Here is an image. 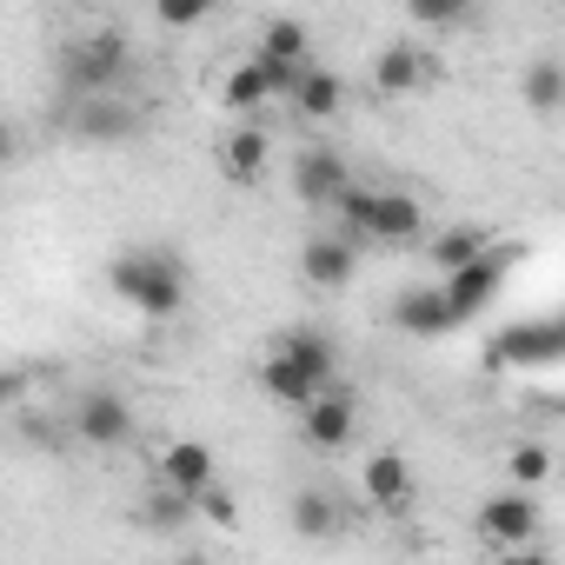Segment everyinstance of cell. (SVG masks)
<instances>
[{
	"instance_id": "ac0fdd59",
	"label": "cell",
	"mask_w": 565,
	"mask_h": 565,
	"mask_svg": "<svg viewBox=\"0 0 565 565\" xmlns=\"http://www.w3.org/2000/svg\"><path fill=\"white\" fill-rule=\"evenodd\" d=\"M366 239H386V246L419 239V200H413V193H373V226H366Z\"/></svg>"
},
{
	"instance_id": "4dcf8cb0",
	"label": "cell",
	"mask_w": 565,
	"mask_h": 565,
	"mask_svg": "<svg viewBox=\"0 0 565 565\" xmlns=\"http://www.w3.org/2000/svg\"><path fill=\"white\" fill-rule=\"evenodd\" d=\"M21 393V373H0V399H14Z\"/></svg>"
},
{
	"instance_id": "5bb4252c",
	"label": "cell",
	"mask_w": 565,
	"mask_h": 565,
	"mask_svg": "<svg viewBox=\"0 0 565 565\" xmlns=\"http://www.w3.org/2000/svg\"><path fill=\"white\" fill-rule=\"evenodd\" d=\"M393 327H399V333H413V340H439V333H452V313H446L439 287H413V294H399Z\"/></svg>"
},
{
	"instance_id": "5b68a950",
	"label": "cell",
	"mask_w": 565,
	"mask_h": 565,
	"mask_svg": "<svg viewBox=\"0 0 565 565\" xmlns=\"http://www.w3.org/2000/svg\"><path fill=\"white\" fill-rule=\"evenodd\" d=\"M479 532H486L492 545L519 552V545L539 532V499H532V486H505V492H492V499L479 505Z\"/></svg>"
},
{
	"instance_id": "f1b7e54d",
	"label": "cell",
	"mask_w": 565,
	"mask_h": 565,
	"mask_svg": "<svg viewBox=\"0 0 565 565\" xmlns=\"http://www.w3.org/2000/svg\"><path fill=\"white\" fill-rule=\"evenodd\" d=\"M545 472H552V446H539V439L512 446V486H539Z\"/></svg>"
},
{
	"instance_id": "83f0119b",
	"label": "cell",
	"mask_w": 565,
	"mask_h": 565,
	"mask_svg": "<svg viewBox=\"0 0 565 565\" xmlns=\"http://www.w3.org/2000/svg\"><path fill=\"white\" fill-rule=\"evenodd\" d=\"M213 8H220V0H153V21L173 28V34H186V28H200Z\"/></svg>"
},
{
	"instance_id": "8fae6325",
	"label": "cell",
	"mask_w": 565,
	"mask_h": 565,
	"mask_svg": "<svg viewBox=\"0 0 565 565\" xmlns=\"http://www.w3.org/2000/svg\"><path fill=\"white\" fill-rule=\"evenodd\" d=\"M259 386H266V393H273L279 406H294V413H300V406H307V399H313L320 386H333V380H320V373H307V366H300L294 353H279V347H273V353L259 360Z\"/></svg>"
},
{
	"instance_id": "2e32d148",
	"label": "cell",
	"mask_w": 565,
	"mask_h": 565,
	"mask_svg": "<svg viewBox=\"0 0 565 565\" xmlns=\"http://www.w3.org/2000/svg\"><path fill=\"white\" fill-rule=\"evenodd\" d=\"M266 147H273V140H266L259 127H233V134L220 140V173H226L233 186H253V180L266 173Z\"/></svg>"
},
{
	"instance_id": "4316f807",
	"label": "cell",
	"mask_w": 565,
	"mask_h": 565,
	"mask_svg": "<svg viewBox=\"0 0 565 565\" xmlns=\"http://www.w3.org/2000/svg\"><path fill=\"white\" fill-rule=\"evenodd\" d=\"M472 0H406V21L413 28H459Z\"/></svg>"
},
{
	"instance_id": "52a82bcc",
	"label": "cell",
	"mask_w": 565,
	"mask_h": 565,
	"mask_svg": "<svg viewBox=\"0 0 565 565\" xmlns=\"http://www.w3.org/2000/svg\"><path fill=\"white\" fill-rule=\"evenodd\" d=\"M353 426H360V399L353 393H340V386H320L307 406H300V433L313 439V446H347L353 439Z\"/></svg>"
},
{
	"instance_id": "7402d4cb",
	"label": "cell",
	"mask_w": 565,
	"mask_h": 565,
	"mask_svg": "<svg viewBox=\"0 0 565 565\" xmlns=\"http://www.w3.org/2000/svg\"><path fill=\"white\" fill-rule=\"evenodd\" d=\"M279 353H294L307 373H320V380H333L340 373V353H333V340L327 333H287V340H279Z\"/></svg>"
},
{
	"instance_id": "484cf974",
	"label": "cell",
	"mask_w": 565,
	"mask_h": 565,
	"mask_svg": "<svg viewBox=\"0 0 565 565\" xmlns=\"http://www.w3.org/2000/svg\"><path fill=\"white\" fill-rule=\"evenodd\" d=\"M340 519H333V505L320 499V492H294V532H307V539H327Z\"/></svg>"
},
{
	"instance_id": "7c38bea8",
	"label": "cell",
	"mask_w": 565,
	"mask_h": 565,
	"mask_svg": "<svg viewBox=\"0 0 565 565\" xmlns=\"http://www.w3.org/2000/svg\"><path fill=\"white\" fill-rule=\"evenodd\" d=\"M160 486H173V492L200 499V492L213 486V452H206L200 439H173V446L160 452Z\"/></svg>"
},
{
	"instance_id": "f546056e",
	"label": "cell",
	"mask_w": 565,
	"mask_h": 565,
	"mask_svg": "<svg viewBox=\"0 0 565 565\" xmlns=\"http://www.w3.org/2000/svg\"><path fill=\"white\" fill-rule=\"evenodd\" d=\"M14 147H21V140H14V127H8V114H0V167H8V160H14Z\"/></svg>"
},
{
	"instance_id": "ffe728a7",
	"label": "cell",
	"mask_w": 565,
	"mask_h": 565,
	"mask_svg": "<svg viewBox=\"0 0 565 565\" xmlns=\"http://www.w3.org/2000/svg\"><path fill=\"white\" fill-rule=\"evenodd\" d=\"M220 100H226L233 114H253L259 100H273V87H266V74H259V61H239V67L226 74V87H220Z\"/></svg>"
},
{
	"instance_id": "9c48e42d",
	"label": "cell",
	"mask_w": 565,
	"mask_h": 565,
	"mask_svg": "<svg viewBox=\"0 0 565 565\" xmlns=\"http://www.w3.org/2000/svg\"><path fill=\"white\" fill-rule=\"evenodd\" d=\"M353 173H347V160L333 153V147H300V160H294V193H300V206H333V193L347 186Z\"/></svg>"
},
{
	"instance_id": "6da1fadb",
	"label": "cell",
	"mask_w": 565,
	"mask_h": 565,
	"mask_svg": "<svg viewBox=\"0 0 565 565\" xmlns=\"http://www.w3.org/2000/svg\"><path fill=\"white\" fill-rule=\"evenodd\" d=\"M107 287L114 300H127L140 320H173L186 307V259L167 246H127L107 266Z\"/></svg>"
},
{
	"instance_id": "3957f363",
	"label": "cell",
	"mask_w": 565,
	"mask_h": 565,
	"mask_svg": "<svg viewBox=\"0 0 565 565\" xmlns=\"http://www.w3.org/2000/svg\"><path fill=\"white\" fill-rule=\"evenodd\" d=\"M67 134L87 140V147H120V140L140 134V107L120 100L114 87H107V94H74V107H67Z\"/></svg>"
},
{
	"instance_id": "e0dca14e",
	"label": "cell",
	"mask_w": 565,
	"mask_h": 565,
	"mask_svg": "<svg viewBox=\"0 0 565 565\" xmlns=\"http://www.w3.org/2000/svg\"><path fill=\"white\" fill-rule=\"evenodd\" d=\"M366 499H373L380 512H406V505H413V472H406L399 452H373V459H366Z\"/></svg>"
},
{
	"instance_id": "9a60e30c",
	"label": "cell",
	"mask_w": 565,
	"mask_h": 565,
	"mask_svg": "<svg viewBox=\"0 0 565 565\" xmlns=\"http://www.w3.org/2000/svg\"><path fill=\"white\" fill-rule=\"evenodd\" d=\"M426 81V54L413 47V41H393L380 61H373V94H386V100H399V94H413Z\"/></svg>"
},
{
	"instance_id": "ba28073f",
	"label": "cell",
	"mask_w": 565,
	"mask_h": 565,
	"mask_svg": "<svg viewBox=\"0 0 565 565\" xmlns=\"http://www.w3.org/2000/svg\"><path fill=\"white\" fill-rule=\"evenodd\" d=\"M558 353H565L558 327H552V320H532V327H512V333H499V340L486 347V366H552Z\"/></svg>"
},
{
	"instance_id": "30bf717a",
	"label": "cell",
	"mask_w": 565,
	"mask_h": 565,
	"mask_svg": "<svg viewBox=\"0 0 565 565\" xmlns=\"http://www.w3.org/2000/svg\"><path fill=\"white\" fill-rule=\"evenodd\" d=\"M74 433H81L87 446H127V439H134V413H127L120 393H87V399L74 406Z\"/></svg>"
},
{
	"instance_id": "d6986e66",
	"label": "cell",
	"mask_w": 565,
	"mask_h": 565,
	"mask_svg": "<svg viewBox=\"0 0 565 565\" xmlns=\"http://www.w3.org/2000/svg\"><path fill=\"white\" fill-rule=\"evenodd\" d=\"M259 54H279V61H313V34L294 21V14H273L259 28Z\"/></svg>"
},
{
	"instance_id": "4fadbf2b",
	"label": "cell",
	"mask_w": 565,
	"mask_h": 565,
	"mask_svg": "<svg viewBox=\"0 0 565 565\" xmlns=\"http://www.w3.org/2000/svg\"><path fill=\"white\" fill-rule=\"evenodd\" d=\"M287 100H294V114L300 120H333L340 114V100H347V87H340V74H327V67H300V81L287 87Z\"/></svg>"
},
{
	"instance_id": "d4e9b609",
	"label": "cell",
	"mask_w": 565,
	"mask_h": 565,
	"mask_svg": "<svg viewBox=\"0 0 565 565\" xmlns=\"http://www.w3.org/2000/svg\"><path fill=\"white\" fill-rule=\"evenodd\" d=\"M134 519H140V525H153V532H167V525L193 519V499H186V492H173V486H160V492H153V499H147Z\"/></svg>"
},
{
	"instance_id": "7a4b0ae2",
	"label": "cell",
	"mask_w": 565,
	"mask_h": 565,
	"mask_svg": "<svg viewBox=\"0 0 565 565\" xmlns=\"http://www.w3.org/2000/svg\"><path fill=\"white\" fill-rule=\"evenodd\" d=\"M127 67H134V47L120 28H94V34H74L61 47V87L67 94H107V87H120Z\"/></svg>"
},
{
	"instance_id": "8992f818",
	"label": "cell",
	"mask_w": 565,
	"mask_h": 565,
	"mask_svg": "<svg viewBox=\"0 0 565 565\" xmlns=\"http://www.w3.org/2000/svg\"><path fill=\"white\" fill-rule=\"evenodd\" d=\"M353 273H360V239H347V233H320V239L300 246V279H307V287L333 294V287H347Z\"/></svg>"
},
{
	"instance_id": "cb8c5ba5",
	"label": "cell",
	"mask_w": 565,
	"mask_h": 565,
	"mask_svg": "<svg viewBox=\"0 0 565 565\" xmlns=\"http://www.w3.org/2000/svg\"><path fill=\"white\" fill-rule=\"evenodd\" d=\"M333 213H340V226H347V239H360V246H366V226H373V186H360V180H347V186L333 193Z\"/></svg>"
},
{
	"instance_id": "277c9868",
	"label": "cell",
	"mask_w": 565,
	"mask_h": 565,
	"mask_svg": "<svg viewBox=\"0 0 565 565\" xmlns=\"http://www.w3.org/2000/svg\"><path fill=\"white\" fill-rule=\"evenodd\" d=\"M499 287H505V253H472L466 266H452V273H446L439 300H446L452 327H466V320H479V313L492 307V294H499Z\"/></svg>"
},
{
	"instance_id": "44dd1931",
	"label": "cell",
	"mask_w": 565,
	"mask_h": 565,
	"mask_svg": "<svg viewBox=\"0 0 565 565\" xmlns=\"http://www.w3.org/2000/svg\"><path fill=\"white\" fill-rule=\"evenodd\" d=\"M486 246H492V239H486V226H446L426 253H433V266H446V273H452V266H466V259H472V253H486Z\"/></svg>"
},
{
	"instance_id": "603a6c76",
	"label": "cell",
	"mask_w": 565,
	"mask_h": 565,
	"mask_svg": "<svg viewBox=\"0 0 565 565\" xmlns=\"http://www.w3.org/2000/svg\"><path fill=\"white\" fill-rule=\"evenodd\" d=\"M558 100H565L558 61H532V67H525V107H532V114H558Z\"/></svg>"
}]
</instances>
